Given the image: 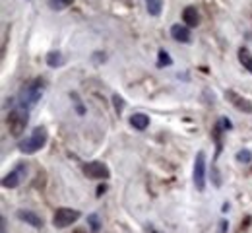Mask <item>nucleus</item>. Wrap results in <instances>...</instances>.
<instances>
[{
	"mask_svg": "<svg viewBox=\"0 0 252 233\" xmlns=\"http://www.w3.org/2000/svg\"><path fill=\"white\" fill-rule=\"evenodd\" d=\"M43 88H45V84H43V80H33L30 82L24 90H22V94H20V107H24V109H33L39 100H41V96H43Z\"/></svg>",
	"mask_w": 252,
	"mask_h": 233,
	"instance_id": "1",
	"label": "nucleus"
},
{
	"mask_svg": "<svg viewBox=\"0 0 252 233\" xmlns=\"http://www.w3.org/2000/svg\"><path fill=\"white\" fill-rule=\"evenodd\" d=\"M28 121H30V115H28V109L24 107H14L8 117H6V123H8V131L12 136H22L26 127H28Z\"/></svg>",
	"mask_w": 252,
	"mask_h": 233,
	"instance_id": "2",
	"label": "nucleus"
},
{
	"mask_svg": "<svg viewBox=\"0 0 252 233\" xmlns=\"http://www.w3.org/2000/svg\"><path fill=\"white\" fill-rule=\"evenodd\" d=\"M45 144H47V131L43 127H37V129H33L30 138H26L24 142H20V150L24 154H35L41 148H45Z\"/></svg>",
	"mask_w": 252,
	"mask_h": 233,
	"instance_id": "3",
	"label": "nucleus"
},
{
	"mask_svg": "<svg viewBox=\"0 0 252 233\" xmlns=\"http://www.w3.org/2000/svg\"><path fill=\"white\" fill-rule=\"evenodd\" d=\"M82 218L80 210H74V208H59L53 216V226L57 230H64V228H70L72 224H76L78 220Z\"/></svg>",
	"mask_w": 252,
	"mask_h": 233,
	"instance_id": "4",
	"label": "nucleus"
},
{
	"mask_svg": "<svg viewBox=\"0 0 252 233\" xmlns=\"http://www.w3.org/2000/svg\"><path fill=\"white\" fill-rule=\"evenodd\" d=\"M194 185L196 189L202 193L206 189V154L198 152L196 154V162H194Z\"/></svg>",
	"mask_w": 252,
	"mask_h": 233,
	"instance_id": "5",
	"label": "nucleus"
},
{
	"mask_svg": "<svg viewBox=\"0 0 252 233\" xmlns=\"http://www.w3.org/2000/svg\"><path fill=\"white\" fill-rule=\"evenodd\" d=\"M84 173L90 179H109L111 177L109 167L105 166L103 162H90V164H86L84 166Z\"/></svg>",
	"mask_w": 252,
	"mask_h": 233,
	"instance_id": "6",
	"label": "nucleus"
},
{
	"mask_svg": "<svg viewBox=\"0 0 252 233\" xmlns=\"http://www.w3.org/2000/svg\"><path fill=\"white\" fill-rule=\"evenodd\" d=\"M225 100L229 101L235 109H239L243 113H252V103L247 98H243L241 94H237L235 90H227L225 92Z\"/></svg>",
	"mask_w": 252,
	"mask_h": 233,
	"instance_id": "7",
	"label": "nucleus"
},
{
	"mask_svg": "<svg viewBox=\"0 0 252 233\" xmlns=\"http://www.w3.org/2000/svg\"><path fill=\"white\" fill-rule=\"evenodd\" d=\"M22 177H24V166H18L14 171H10V173L2 179V187H4V189H16V187L22 183Z\"/></svg>",
	"mask_w": 252,
	"mask_h": 233,
	"instance_id": "8",
	"label": "nucleus"
},
{
	"mask_svg": "<svg viewBox=\"0 0 252 233\" xmlns=\"http://www.w3.org/2000/svg\"><path fill=\"white\" fill-rule=\"evenodd\" d=\"M171 37L179 43H190L192 39V33H190V28L189 26H181V24H175L171 28Z\"/></svg>",
	"mask_w": 252,
	"mask_h": 233,
	"instance_id": "9",
	"label": "nucleus"
},
{
	"mask_svg": "<svg viewBox=\"0 0 252 233\" xmlns=\"http://www.w3.org/2000/svg\"><path fill=\"white\" fill-rule=\"evenodd\" d=\"M18 218L22 220V222H26V224H30L32 228H43V220L32 212V210H18Z\"/></svg>",
	"mask_w": 252,
	"mask_h": 233,
	"instance_id": "10",
	"label": "nucleus"
},
{
	"mask_svg": "<svg viewBox=\"0 0 252 233\" xmlns=\"http://www.w3.org/2000/svg\"><path fill=\"white\" fill-rule=\"evenodd\" d=\"M183 20H185V26H189V28H196L200 24V16H198L196 6H187L183 10Z\"/></svg>",
	"mask_w": 252,
	"mask_h": 233,
	"instance_id": "11",
	"label": "nucleus"
},
{
	"mask_svg": "<svg viewBox=\"0 0 252 233\" xmlns=\"http://www.w3.org/2000/svg\"><path fill=\"white\" fill-rule=\"evenodd\" d=\"M130 125H132L136 131H146L148 125H150V117L144 115V113H134V115L130 117Z\"/></svg>",
	"mask_w": 252,
	"mask_h": 233,
	"instance_id": "12",
	"label": "nucleus"
},
{
	"mask_svg": "<svg viewBox=\"0 0 252 233\" xmlns=\"http://www.w3.org/2000/svg\"><path fill=\"white\" fill-rule=\"evenodd\" d=\"M239 61H241V65L252 74V55L247 47H241V49H239Z\"/></svg>",
	"mask_w": 252,
	"mask_h": 233,
	"instance_id": "13",
	"label": "nucleus"
},
{
	"mask_svg": "<svg viewBox=\"0 0 252 233\" xmlns=\"http://www.w3.org/2000/svg\"><path fill=\"white\" fill-rule=\"evenodd\" d=\"M47 65L51 68H59L64 65V59H63V53L61 51H51L47 55Z\"/></svg>",
	"mask_w": 252,
	"mask_h": 233,
	"instance_id": "14",
	"label": "nucleus"
},
{
	"mask_svg": "<svg viewBox=\"0 0 252 233\" xmlns=\"http://www.w3.org/2000/svg\"><path fill=\"white\" fill-rule=\"evenodd\" d=\"M146 6H148L150 16H159L163 10V0H146Z\"/></svg>",
	"mask_w": 252,
	"mask_h": 233,
	"instance_id": "15",
	"label": "nucleus"
},
{
	"mask_svg": "<svg viewBox=\"0 0 252 233\" xmlns=\"http://www.w3.org/2000/svg\"><path fill=\"white\" fill-rule=\"evenodd\" d=\"M171 65H173V59H171V55H169V53H165V51H159L158 67L159 68H165V67H171Z\"/></svg>",
	"mask_w": 252,
	"mask_h": 233,
	"instance_id": "16",
	"label": "nucleus"
},
{
	"mask_svg": "<svg viewBox=\"0 0 252 233\" xmlns=\"http://www.w3.org/2000/svg\"><path fill=\"white\" fill-rule=\"evenodd\" d=\"M72 2H74V0H49V6H51L53 10H57V12H61L64 8L72 6Z\"/></svg>",
	"mask_w": 252,
	"mask_h": 233,
	"instance_id": "17",
	"label": "nucleus"
},
{
	"mask_svg": "<svg viewBox=\"0 0 252 233\" xmlns=\"http://www.w3.org/2000/svg\"><path fill=\"white\" fill-rule=\"evenodd\" d=\"M237 162H239V164H251L252 152L251 150H241V152L237 154Z\"/></svg>",
	"mask_w": 252,
	"mask_h": 233,
	"instance_id": "18",
	"label": "nucleus"
},
{
	"mask_svg": "<svg viewBox=\"0 0 252 233\" xmlns=\"http://www.w3.org/2000/svg\"><path fill=\"white\" fill-rule=\"evenodd\" d=\"M88 224H90V230L92 232H99V228H101V222H99V216L97 214H90L88 216Z\"/></svg>",
	"mask_w": 252,
	"mask_h": 233,
	"instance_id": "19",
	"label": "nucleus"
},
{
	"mask_svg": "<svg viewBox=\"0 0 252 233\" xmlns=\"http://www.w3.org/2000/svg\"><path fill=\"white\" fill-rule=\"evenodd\" d=\"M113 105H115V111H117V115H121V113H123V107H125V101H123V98H119V96H113Z\"/></svg>",
	"mask_w": 252,
	"mask_h": 233,
	"instance_id": "20",
	"label": "nucleus"
},
{
	"mask_svg": "<svg viewBox=\"0 0 252 233\" xmlns=\"http://www.w3.org/2000/svg\"><path fill=\"white\" fill-rule=\"evenodd\" d=\"M72 100L76 101V111H78V115H84V113H86V109H84L82 101L78 100V96H76V94H72Z\"/></svg>",
	"mask_w": 252,
	"mask_h": 233,
	"instance_id": "21",
	"label": "nucleus"
},
{
	"mask_svg": "<svg viewBox=\"0 0 252 233\" xmlns=\"http://www.w3.org/2000/svg\"><path fill=\"white\" fill-rule=\"evenodd\" d=\"M220 123H221V127H223L225 131H231V121H229L227 117H221V119H220Z\"/></svg>",
	"mask_w": 252,
	"mask_h": 233,
	"instance_id": "22",
	"label": "nucleus"
},
{
	"mask_svg": "<svg viewBox=\"0 0 252 233\" xmlns=\"http://www.w3.org/2000/svg\"><path fill=\"white\" fill-rule=\"evenodd\" d=\"M0 222H2V232H0V233H8V226H6V216H0Z\"/></svg>",
	"mask_w": 252,
	"mask_h": 233,
	"instance_id": "23",
	"label": "nucleus"
},
{
	"mask_svg": "<svg viewBox=\"0 0 252 233\" xmlns=\"http://www.w3.org/2000/svg\"><path fill=\"white\" fill-rule=\"evenodd\" d=\"M105 191H107V187H105V185H99V189H97V197H101Z\"/></svg>",
	"mask_w": 252,
	"mask_h": 233,
	"instance_id": "24",
	"label": "nucleus"
},
{
	"mask_svg": "<svg viewBox=\"0 0 252 233\" xmlns=\"http://www.w3.org/2000/svg\"><path fill=\"white\" fill-rule=\"evenodd\" d=\"M150 233H159V232L156 230V228H150Z\"/></svg>",
	"mask_w": 252,
	"mask_h": 233,
	"instance_id": "25",
	"label": "nucleus"
}]
</instances>
